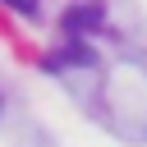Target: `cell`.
<instances>
[{"mask_svg": "<svg viewBox=\"0 0 147 147\" xmlns=\"http://www.w3.org/2000/svg\"><path fill=\"white\" fill-rule=\"evenodd\" d=\"M101 23H106V5H101V0H83V5H74V9L64 14V28H69V37H83V32L101 28Z\"/></svg>", "mask_w": 147, "mask_h": 147, "instance_id": "6da1fadb", "label": "cell"}, {"mask_svg": "<svg viewBox=\"0 0 147 147\" xmlns=\"http://www.w3.org/2000/svg\"><path fill=\"white\" fill-rule=\"evenodd\" d=\"M9 9H18V14H37L41 9V0H5Z\"/></svg>", "mask_w": 147, "mask_h": 147, "instance_id": "7a4b0ae2", "label": "cell"}]
</instances>
